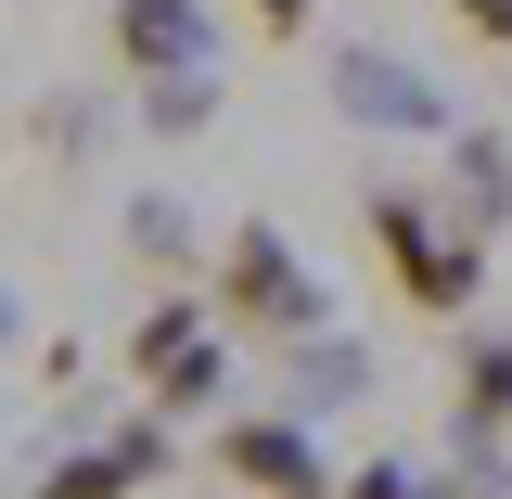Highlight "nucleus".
<instances>
[{
  "instance_id": "nucleus-9",
  "label": "nucleus",
  "mask_w": 512,
  "mask_h": 499,
  "mask_svg": "<svg viewBox=\"0 0 512 499\" xmlns=\"http://www.w3.org/2000/svg\"><path fill=\"white\" fill-rule=\"evenodd\" d=\"M448 26H461V39H487V52H512V0H448Z\"/></svg>"
},
{
  "instance_id": "nucleus-7",
  "label": "nucleus",
  "mask_w": 512,
  "mask_h": 499,
  "mask_svg": "<svg viewBox=\"0 0 512 499\" xmlns=\"http://www.w3.org/2000/svg\"><path fill=\"white\" fill-rule=\"evenodd\" d=\"M448 218L487 244L512 218V141H487V128H461V154H448Z\"/></svg>"
},
{
  "instance_id": "nucleus-11",
  "label": "nucleus",
  "mask_w": 512,
  "mask_h": 499,
  "mask_svg": "<svg viewBox=\"0 0 512 499\" xmlns=\"http://www.w3.org/2000/svg\"><path fill=\"white\" fill-rule=\"evenodd\" d=\"M256 26H269V39H295V26H308V0H244Z\"/></svg>"
},
{
  "instance_id": "nucleus-10",
  "label": "nucleus",
  "mask_w": 512,
  "mask_h": 499,
  "mask_svg": "<svg viewBox=\"0 0 512 499\" xmlns=\"http://www.w3.org/2000/svg\"><path fill=\"white\" fill-rule=\"evenodd\" d=\"M346 499H448V487H423V474H397V461H372V474H359Z\"/></svg>"
},
{
  "instance_id": "nucleus-1",
  "label": "nucleus",
  "mask_w": 512,
  "mask_h": 499,
  "mask_svg": "<svg viewBox=\"0 0 512 499\" xmlns=\"http://www.w3.org/2000/svg\"><path fill=\"white\" fill-rule=\"evenodd\" d=\"M372 244H384L397 295H410L423 320H461L474 295H487V244H474L461 218H436V192H410V180L372 192Z\"/></svg>"
},
{
  "instance_id": "nucleus-6",
  "label": "nucleus",
  "mask_w": 512,
  "mask_h": 499,
  "mask_svg": "<svg viewBox=\"0 0 512 499\" xmlns=\"http://www.w3.org/2000/svg\"><path fill=\"white\" fill-rule=\"evenodd\" d=\"M500 423H512V333H474L461 346V384H448V436L487 448Z\"/></svg>"
},
{
  "instance_id": "nucleus-5",
  "label": "nucleus",
  "mask_w": 512,
  "mask_h": 499,
  "mask_svg": "<svg viewBox=\"0 0 512 499\" xmlns=\"http://www.w3.org/2000/svg\"><path fill=\"white\" fill-rule=\"evenodd\" d=\"M333 103H346V116H372V128H448V103H436L397 52H359L346 77H333Z\"/></svg>"
},
{
  "instance_id": "nucleus-3",
  "label": "nucleus",
  "mask_w": 512,
  "mask_h": 499,
  "mask_svg": "<svg viewBox=\"0 0 512 499\" xmlns=\"http://www.w3.org/2000/svg\"><path fill=\"white\" fill-rule=\"evenodd\" d=\"M218 474L256 499H333V474H320V448L295 436V423H231L218 436Z\"/></svg>"
},
{
  "instance_id": "nucleus-2",
  "label": "nucleus",
  "mask_w": 512,
  "mask_h": 499,
  "mask_svg": "<svg viewBox=\"0 0 512 499\" xmlns=\"http://www.w3.org/2000/svg\"><path fill=\"white\" fill-rule=\"evenodd\" d=\"M218 308H231V320H256V333H320V282L295 269V244H282V231H231Z\"/></svg>"
},
{
  "instance_id": "nucleus-4",
  "label": "nucleus",
  "mask_w": 512,
  "mask_h": 499,
  "mask_svg": "<svg viewBox=\"0 0 512 499\" xmlns=\"http://www.w3.org/2000/svg\"><path fill=\"white\" fill-rule=\"evenodd\" d=\"M116 52L141 64V77H205L218 39H205V13H192V0H116Z\"/></svg>"
},
{
  "instance_id": "nucleus-8",
  "label": "nucleus",
  "mask_w": 512,
  "mask_h": 499,
  "mask_svg": "<svg viewBox=\"0 0 512 499\" xmlns=\"http://www.w3.org/2000/svg\"><path fill=\"white\" fill-rule=\"evenodd\" d=\"M141 474H167V436H116V448H90V461H64L39 499H128Z\"/></svg>"
}]
</instances>
